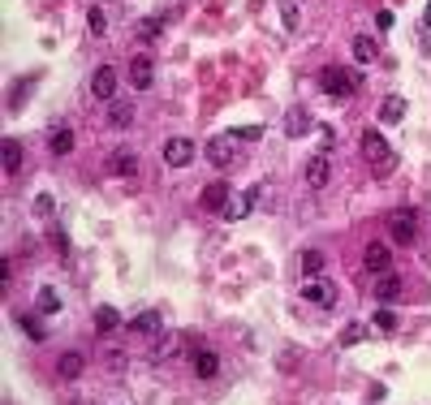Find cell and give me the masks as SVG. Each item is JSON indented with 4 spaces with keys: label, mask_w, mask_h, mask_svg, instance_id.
<instances>
[{
    "label": "cell",
    "mask_w": 431,
    "mask_h": 405,
    "mask_svg": "<svg viewBox=\"0 0 431 405\" xmlns=\"http://www.w3.org/2000/svg\"><path fill=\"white\" fill-rule=\"evenodd\" d=\"M91 95H95V99H113V95H117V70H113V65H99V70H95Z\"/></svg>",
    "instance_id": "30bf717a"
},
{
    "label": "cell",
    "mask_w": 431,
    "mask_h": 405,
    "mask_svg": "<svg viewBox=\"0 0 431 405\" xmlns=\"http://www.w3.org/2000/svg\"><path fill=\"white\" fill-rule=\"evenodd\" d=\"M86 371V358L82 354H61V362H57V375L61 379H78Z\"/></svg>",
    "instance_id": "ffe728a7"
},
{
    "label": "cell",
    "mask_w": 431,
    "mask_h": 405,
    "mask_svg": "<svg viewBox=\"0 0 431 405\" xmlns=\"http://www.w3.org/2000/svg\"><path fill=\"white\" fill-rule=\"evenodd\" d=\"M22 332H26V336H35V340H47V332H43V323H39L35 315H22Z\"/></svg>",
    "instance_id": "4dcf8cb0"
},
{
    "label": "cell",
    "mask_w": 431,
    "mask_h": 405,
    "mask_svg": "<svg viewBox=\"0 0 431 405\" xmlns=\"http://www.w3.org/2000/svg\"><path fill=\"white\" fill-rule=\"evenodd\" d=\"M328 182H332V151H315L306 160V186L310 190H323Z\"/></svg>",
    "instance_id": "5b68a950"
},
{
    "label": "cell",
    "mask_w": 431,
    "mask_h": 405,
    "mask_svg": "<svg viewBox=\"0 0 431 405\" xmlns=\"http://www.w3.org/2000/svg\"><path fill=\"white\" fill-rule=\"evenodd\" d=\"M422 26H431V5H427V13H422Z\"/></svg>",
    "instance_id": "f35d334b"
},
{
    "label": "cell",
    "mask_w": 431,
    "mask_h": 405,
    "mask_svg": "<svg viewBox=\"0 0 431 405\" xmlns=\"http://www.w3.org/2000/svg\"><path fill=\"white\" fill-rule=\"evenodd\" d=\"M95 328H99V332H113V328H121V315H117L113 306H99V311H95Z\"/></svg>",
    "instance_id": "d4e9b609"
},
{
    "label": "cell",
    "mask_w": 431,
    "mask_h": 405,
    "mask_svg": "<svg viewBox=\"0 0 431 405\" xmlns=\"http://www.w3.org/2000/svg\"><path fill=\"white\" fill-rule=\"evenodd\" d=\"M380 121H384V126L405 121V99H401V95H384V104H380Z\"/></svg>",
    "instance_id": "e0dca14e"
},
{
    "label": "cell",
    "mask_w": 431,
    "mask_h": 405,
    "mask_svg": "<svg viewBox=\"0 0 431 405\" xmlns=\"http://www.w3.org/2000/svg\"><path fill=\"white\" fill-rule=\"evenodd\" d=\"M302 298L315 306H337V284L323 276H302Z\"/></svg>",
    "instance_id": "277c9868"
},
{
    "label": "cell",
    "mask_w": 431,
    "mask_h": 405,
    "mask_svg": "<svg viewBox=\"0 0 431 405\" xmlns=\"http://www.w3.org/2000/svg\"><path fill=\"white\" fill-rule=\"evenodd\" d=\"M47 147H52V155H69L74 151V130L69 126H57L47 134Z\"/></svg>",
    "instance_id": "ac0fdd59"
},
{
    "label": "cell",
    "mask_w": 431,
    "mask_h": 405,
    "mask_svg": "<svg viewBox=\"0 0 431 405\" xmlns=\"http://www.w3.org/2000/svg\"><path fill=\"white\" fill-rule=\"evenodd\" d=\"M159 323H164V315H159V311H142L130 328H134V332H142V336H151V332H159Z\"/></svg>",
    "instance_id": "603a6c76"
},
{
    "label": "cell",
    "mask_w": 431,
    "mask_h": 405,
    "mask_svg": "<svg viewBox=\"0 0 431 405\" xmlns=\"http://www.w3.org/2000/svg\"><path fill=\"white\" fill-rule=\"evenodd\" d=\"M194 151H198V147H194L190 138H169V143H164V164H169V168H186V164L194 160Z\"/></svg>",
    "instance_id": "ba28073f"
},
{
    "label": "cell",
    "mask_w": 431,
    "mask_h": 405,
    "mask_svg": "<svg viewBox=\"0 0 431 405\" xmlns=\"http://www.w3.org/2000/svg\"><path fill=\"white\" fill-rule=\"evenodd\" d=\"M159 26H164V18H147V22L138 26V35H142V39H155V35H159Z\"/></svg>",
    "instance_id": "d6a6232c"
},
{
    "label": "cell",
    "mask_w": 431,
    "mask_h": 405,
    "mask_svg": "<svg viewBox=\"0 0 431 405\" xmlns=\"http://www.w3.org/2000/svg\"><path fill=\"white\" fill-rule=\"evenodd\" d=\"M401 289H405V280L397 276V272H380L371 280V294L380 298V302H393V298H401Z\"/></svg>",
    "instance_id": "52a82bcc"
},
{
    "label": "cell",
    "mask_w": 431,
    "mask_h": 405,
    "mask_svg": "<svg viewBox=\"0 0 431 405\" xmlns=\"http://www.w3.org/2000/svg\"><path fill=\"white\" fill-rule=\"evenodd\" d=\"M362 263H366V272H375V276H380V272H393V250H388L384 242H371L366 255H362Z\"/></svg>",
    "instance_id": "8fae6325"
},
{
    "label": "cell",
    "mask_w": 431,
    "mask_h": 405,
    "mask_svg": "<svg viewBox=\"0 0 431 405\" xmlns=\"http://www.w3.org/2000/svg\"><path fill=\"white\" fill-rule=\"evenodd\" d=\"M86 26H91V35H108V13L99 5H91L86 9Z\"/></svg>",
    "instance_id": "4316f807"
},
{
    "label": "cell",
    "mask_w": 431,
    "mask_h": 405,
    "mask_svg": "<svg viewBox=\"0 0 431 405\" xmlns=\"http://www.w3.org/2000/svg\"><path fill=\"white\" fill-rule=\"evenodd\" d=\"M358 151H362V160H366V164H375V172H380V177H388V172L397 168V155H393V147L384 143V134H380V130H366V134H362V143H358Z\"/></svg>",
    "instance_id": "6da1fadb"
},
{
    "label": "cell",
    "mask_w": 431,
    "mask_h": 405,
    "mask_svg": "<svg viewBox=\"0 0 431 405\" xmlns=\"http://www.w3.org/2000/svg\"><path fill=\"white\" fill-rule=\"evenodd\" d=\"M134 168H138V155L130 147H117L108 155V172H113V177H134Z\"/></svg>",
    "instance_id": "7c38bea8"
},
{
    "label": "cell",
    "mask_w": 431,
    "mask_h": 405,
    "mask_svg": "<svg viewBox=\"0 0 431 405\" xmlns=\"http://www.w3.org/2000/svg\"><path fill=\"white\" fill-rule=\"evenodd\" d=\"M375 328L393 332V328H397V315H393V311H375Z\"/></svg>",
    "instance_id": "e575fe53"
},
{
    "label": "cell",
    "mask_w": 431,
    "mask_h": 405,
    "mask_svg": "<svg viewBox=\"0 0 431 405\" xmlns=\"http://www.w3.org/2000/svg\"><path fill=\"white\" fill-rule=\"evenodd\" d=\"M375 56H380V43H375L371 35H358V39H354V61H358V65H371Z\"/></svg>",
    "instance_id": "d6986e66"
},
{
    "label": "cell",
    "mask_w": 431,
    "mask_h": 405,
    "mask_svg": "<svg viewBox=\"0 0 431 405\" xmlns=\"http://www.w3.org/2000/svg\"><path fill=\"white\" fill-rule=\"evenodd\" d=\"M198 203H203L207 211H225V207H229V186H225V182H211V186L198 194Z\"/></svg>",
    "instance_id": "5bb4252c"
},
{
    "label": "cell",
    "mask_w": 431,
    "mask_h": 405,
    "mask_svg": "<svg viewBox=\"0 0 431 405\" xmlns=\"http://www.w3.org/2000/svg\"><path fill=\"white\" fill-rule=\"evenodd\" d=\"M108 121H113L117 130H125V126L134 121V104H130V99H113V112H108Z\"/></svg>",
    "instance_id": "7402d4cb"
},
{
    "label": "cell",
    "mask_w": 431,
    "mask_h": 405,
    "mask_svg": "<svg viewBox=\"0 0 431 405\" xmlns=\"http://www.w3.org/2000/svg\"><path fill=\"white\" fill-rule=\"evenodd\" d=\"M418 43H422V52H431V26H418Z\"/></svg>",
    "instance_id": "74e56055"
},
{
    "label": "cell",
    "mask_w": 431,
    "mask_h": 405,
    "mask_svg": "<svg viewBox=\"0 0 431 405\" xmlns=\"http://www.w3.org/2000/svg\"><path fill=\"white\" fill-rule=\"evenodd\" d=\"M35 211H39V216H52V199H47V194H39V199H35Z\"/></svg>",
    "instance_id": "8d00e7d4"
},
{
    "label": "cell",
    "mask_w": 431,
    "mask_h": 405,
    "mask_svg": "<svg viewBox=\"0 0 431 405\" xmlns=\"http://www.w3.org/2000/svg\"><path fill=\"white\" fill-rule=\"evenodd\" d=\"M319 87H323V95H328V99H337V104H341V99H349V95L358 91V78H354V74H345L341 65H328V70L319 74Z\"/></svg>",
    "instance_id": "3957f363"
},
{
    "label": "cell",
    "mask_w": 431,
    "mask_h": 405,
    "mask_svg": "<svg viewBox=\"0 0 431 405\" xmlns=\"http://www.w3.org/2000/svg\"><path fill=\"white\" fill-rule=\"evenodd\" d=\"M259 194H263V186H250L246 194H237V199H233V203L225 207V216H229V220H246V216L254 211V203H259Z\"/></svg>",
    "instance_id": "4fadbf2b"
},
{
    "label": "cell",
    "mask_w": 431,
    "mask_h": 405,
    "mask_svg": "<svg viewBox=\"0 0 431 405\" xmlns=\"http://www.w3.org/2000/svg\"><path fill=\"white\" fill-rule=\"evenodd\" d=\"M35 306H39V315H61V294L52 284H43L39 298H35Z\"/></svg>",
    "instance_id": "44dd1931"
},
{
    "label": "cell",
    "mask_w": 431,
    "mask_h": 405,
    "mask_svg": "<svg viewBox=\"0 0 431 405\" xmlns=\"http://www.w3.org/2000/svg\"><path fill=\"white\" fill-rule=\"evenodd\" d=\"M388 238L397 242V246H414L418 242V216L410 211V207H397V211H388Z\"/></svg>",
    "instance_id": "7a4b0ae2"
},
{
    "label": "cell",
    "mask_w": 431,
    "mask_h": 405,
    "mask_svg": "<svg viewBox=\"0 0 431 405\" xmlns=\"http://www.w3.org/2000/svg\"><path fill=\"white\" fill-rule=\"evenodd\" d=\"M362 336H366V328H362V323H345V328H341V345H345V350L362 345Z\"/></svg>",
    "instance_id": "f1b7e54d"
},
{
    "label": "cell",
    "mask_w": 431,
    "mask_h": 405,
    "mask_svg": "<svg viewBox=\"0 0 431 405\" xmlns=\"http://www.w3.org/2000/svg\"><path fill=\"white\" fill-rule=\"evenodd\" d=\"M194 375L198 379H216L220 375V358H216L211 350H194Z\"/></svg>",
    "instance_id": "2e32d148"
},
{
    "label": "cell",
    "mask_w": 431,
    "mask_h": 405,
    "mask_svg": "<svg viewBox=\"0 0 431 405\" xmlns=\"http://www.w3.org/2000/svg\"><path fill=\"white\" fill-rule=\"evenodd\" d=\"M233 138H242V143H254V138H263V130L259 126H242V130H229Z\"/></svg>",
    "instance_id": "836d02e7"
},
{
    "label": "cell",
    "mask_w": 431,
    "mask_h": 405,
    "mask_svg": "<svg viewBox=\"0 0 431 405\" xmlns=\"http://www.w3.org/2000/svg\"><path fill=\"white\" fill-rule=\"evenodd\" d=\"M281 22L285 30H298V0H281Z\"/></svg>",
    "instance_id": "f546056e"
},
{
    "label": "cell",
    "mask_w": 431,
    "mask_h": 405,
    "mask_svg": "<svg viewBox=\"0 0 431 405\" xmlns=\"http://www.w3.org/2000/svg\"><path fill=\"white\" fill-rule=\"evenodd\" d=\"M203 155H207L216 168H229V164H233V134H216V138L203 147Z\"/></svg>",
    "instance_id": "8992f818"
},
{
    "label": "cell",
    "mask_w": 431,
    "mask_h": 405,
    "mask_svg": "<svg viewBox=\"0 0 431 405\" xmlns=\"http://www.w3.org/2000/svg\"><path fill=\"white\" fill-rule=\"evenodd\" d=\"M298 267H302L306 276H323V255H319V250H302Z\"/></svg>",
    "instance_id": "484cf974"
},
{
    "label": "cell",
    "mask_w": 431,
    "mask_h": 405,
    "mask_svg": "<svg viewBox=\"0 0 431 405\" xmlns=\"http://www.w3.org/2000/svg\"><path fill=\"white\" fill-rule=\"evenodd\" d=\"M47 242H52V250H69V233H65V228H52V233H47Z\"/></svg>",
    "instance_id": "1f68e13d"
},
{
    "label": "cell",
    "mask_w": 431,
    "mask_h": 405,
    "mask_svg": "<svg viewBox=\"0 0 431 405\" xmlns=\"http://www.w3.org/2000/svg\"><path fill=\"white\" fill-rule=\"evenodd\" d=\"M319 134H323V151H332V147H337V130H328V126H319Z\"/></svg>",
    "instance_id": "d590c367"
},
{
    "label": "cell",
    "mask_w": 431,
    "mask_h": 405,
    "mask_svg": "<svg viewBox=\"0 0 431 405\" xmlns=\"http://www.w3.org/2000/svg\"><path fill=\"white\" fill-rule=\"evenodd\" d=\"M151 82H155V61H151V56H134V61H130V87L147 91Z\"/></svg>",
    "instance_id": "9c48e42d"
},
{
    "label": "cell",
    "mask_w": 431,
    "mask_h": 405,
    "mask_svg": "<svg viewBox=\"0 0 431 405\" xmlns=\"http://www.w3.org/2000/svg\"><path fill=\"white\" fill-rule=\"evenodd\" d=\"M69 405H82V401H69Z\"/></svg>",
    "instance_id": "ab89813d"
},
{
    "label": "cell",
    "mask_w": 431,
    "mask_h": 405,
    "mask_svg": "<svg viewBox=\"0 0 431 405\" xmlns=\"http://www.w3.org/2000/svg\"><path fill=\"white\" fill-rule=\"evenodd\" d=\"M0 151H5V172H18L22 168V143L18 138H5V147H0Z\"/></svg>",
    "instance_id": "cb8c5ba5"
},
{
    "label": "cell",
    "mask_w": 431,
    "mask_h": 405,
    "mask_svg": "<svg viewBox=\"0 0 431 405\" xmlns=\"http://www.w3.org/2000/svg\"><path fill=\"white\" fill-rule=\"evenodd\" d=\"M306 130H310V112H306V108H298V104H293V108H289V112H285V134H289V138H302V134H306Z\"/></svg>",
    "instance_id": "9a60e30c"
},
{
    "label": "cell",
    "mask_w": 431,
    "mask_h": 405,
    "mask_svg": "<svg viewBox=\"0 0 431 405\" xmlns=\"http://www.w3.org/2000/svg\"><path fill=\"white\" fill-rule=\"evenodd\" d=\"M177 350H181V336H159V345H155V358H177Z\"/></svg>",
    "instance_id": "83f0119b"
}]
</instances>
